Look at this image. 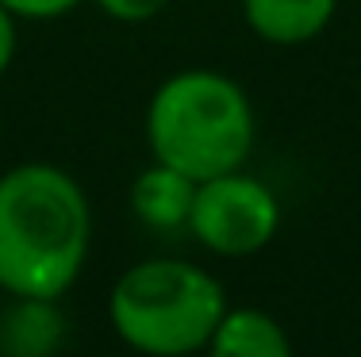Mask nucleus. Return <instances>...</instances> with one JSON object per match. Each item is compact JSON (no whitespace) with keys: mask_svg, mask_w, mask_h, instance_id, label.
<instances>
[{"mask_svg":"<svg viewBox=\"0 0 361 357\" xmlns=\"http://www.w3.org/2000/svg\"><path fill=\"white\" fill-rule=\"evenodd\" d=\"M196 184L200 181L185 177L180 169L166 165V161H154V165L142 169L131 184V211L146 227H158V231L180 227V223H188Z\"/></svg>","mask_w":361,"mask_h":357,"instance_id":"423d86ee","label":"nucleus"},{"mask_svg":"<svg viewBox=\"0 0 361 357\" xmlns=\"http://www.w3.org/2000/svg\"><path fill=\"white\" fill-rule=\"evenodd\" d=\"M16 58V15L0 4V73L12 65Z\"/></svg>","mask_w":361,"mask_h":357,"instance_id":"9d476101","label":"nucleus"},{"mask_svg":"<svg viewBox=\"0 0 361 357\" xmlns=\"http://www.w3.org/2000/svg\"><path fill=\"white\" fill-rule=\"evenodd\" d=\"M146 142L154 161L192 181L243 169L254 146V108L243 84L216 70H185L161 81L146 112Z\"/></svg>","mask_w":361,"mask_h":357,"instance_id":"f03ea898","label":"nucleus"},{"mask_svg":"<svg viewBox=\"0 0 361 357\" xmlns=\"http://www.w3.org/2000/svg\"><path fill=\"white\" fill-rule=\"evenodd\" d=\"M281 227V203L269 184L257 177L231 169V173L208 177L196 184L188 231L196 242L223 258H246L273 242Z\"/></svg>","mask_w":361,"mask_h":357,"instance_id":"20e7f679","label":"nucleus"},{"mask_svg":"<svg viewBox=\"0 0 361 357\" xmlns=\"http://www.w3.org/2000/svg\"><path fill=\"white\" fill-rule=\"evenodd\" d=\"M227 296L196 261L150 258L131 265L108 296V319L146 357H188L212 342Z\"/></svg>","mask_w":361,"mask_h":357,"instance_id":"7ed1b4c3","label":"nucleus"},{"mask_svg":"<svg viewBox=\"0 0 361 357\" xmlns=\"http://www.w3.org/2000/svg\"><path fill=\"white\" fill-rule=\"evenodd\" d=\"M16 20H58V15L73 12L81 0H0Z\"/></svg>","mask_w":361,"mask_h":357,"instance_id":"6e6552de","label":"nucleus"},{"mask_svg":"<svg viewBox=\"0 0 361 357\" xmlns=\"http://www.w3.org/2000/svg\"><path fill=\"white\" fill-rule=\"evenodd\" d=\"M97 4L104 8V15H111V20H119V23H146V20H154L169 0H97Z\"/></svg>","mask_w":361,"mask_h":357,"instance_id":"1a4fd4ad","label":"nucleus"},{"mask_svg":"<svg viewBox=\"0 0 361 357\" xmlns=\"http://www.w3.org/2000/svg\"><path fill=\"white\" fill-rule=\"evenodd\" d=\"M204 350L208 357H292V342L262 308H227Z\"/></svg>","mask_w":361,"mask_h":357,"instance_id":"0eeeda50","label":"nucleus"},{"mask_svg":"<svg viewBox=\"0 0 361 357\" xmlns=\"http://www.w3.org/2000/svg\"><path fill=\"white\" fill-rule=\"evenodd\" d=\"M92 215L81 184L47 161L0 177V288L23 303H50L81 277Z\"/></svg>","mask_w":361,"mask_h":357,"instance_id":"f257e3e1","label":"nucleus"},{"mask_svg":"<svg viewBox=\"0 0 361 357\" xmlns=\"http://www.w3.org/2000/svg\"><path fill=\"white\" fill-rule=\"evenodd\" d=\"M338 0H243L254 35L277 46H300L334 20Z\"/></svg>","mask_w":361,"mask_h":357,"instance_id":"39448f33","label":"nucleus"}]
</instances>
